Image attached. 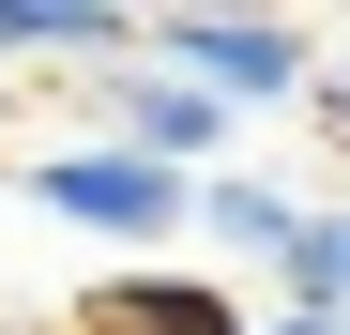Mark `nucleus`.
Instances as JSON below:
<instances>
[{"label":"nucleus","instance_id":"1","mask_svg":"<svg viewBox=\"0 0 350 335\" xmlns=\"http://www.w3.org/2000/svg\"><path fill=\"white\" fill-rule=\"evenodd\" d=\"M152 62L198 77L213 107H305L320 92V46L289 16H259V0H152Z\"/></svg>","mask_w":350,"mask_h":335},{"label":"nucleus","instance_id":"2","mask_svg":"<svg viewBox=\"0 0 350 335\" xmlns=\"http://www.w3.org/2000/svg\"><path fill=\"white\" fill-rule=\"evenodd\" d=\"M31 213H62V229H107V244H152V229H183L198 183L183 168H152L122 137H77V152H31Z\"/></svg>","mask_w":350,"mask_h":335},{"label":"nucleus","instance_id":"3","mask_svg":"<svg viewBox=\"0 0 350 335\" xmlns=\"http://www.w3.org/2000/svg\"><path fill=\"white\" fill-rule=\"evenodd\" d=\"M228 122H244V107H213L198 77H167V62H137L122 92H107V137L152 152V168H183V183H213V168H228Z\"/></svg>","mask_w":350,"mask_h":335},{"label":"nucleus","instance_id":"4","mask_svg":"<svg viewBox=\"0 0 350 335\" xmlns=\"http://www.w3.org/2000/svg\"><path fill=\"white\" fill-rule=\"evenodd\" d=\"M77 335H244V305H228L213 274H107Z\"/></svg>","mask_w":350,"mask_h":335},{"label":"nucleus","instance_id":"5","mask_svg":"<svg viewBox=\"0 0 350 335\" xmlns=\"http://www.w3.org/2000/svg\"><path fill=\"white\" fill-rule=\"evenodd\" d=\"M183 229H213L228 259H259V274H274L289 244H305V198H289V183H274V168H213V183H198V213H183Z\"/></svg>","mask_w":350,"mask_h":335},{"label":"nucleus","instance_id":"6","mask_svg":"<svg viewBox=\"0 0 350 335\" xmlns=\"http://www.w3.org/2000/svg\"><path fill=\"white\" fill-rule=\"evenodd\" d=\"M137 16H92V0H0V62H107Z\"/></svg>","mask_w":350,"mask_h":335},{"label":"nucleus","instance_id":"7","mask_svg":"<svg viewBox=\"0 0 350 335\" xmlns=\"http://www.w3.org/2000/svg\"><path fill=\"white\" fill-rule=\"evenodd\" d=\"M274 290L305 305V320H350V213H305V244L274 259Z\"/></svg>","mask_w":350,"mask_h":335},{"label":"nucleus","instance_id":"8","mask_svg":"<svg viewBox=\"0 0 350 335\" xmlns=\"http://www.w3.org/2000/svg\"><path fill=\"white\" fill-rule=\"evenodd\" d=\"M244 335H350V320H305V305H274V320H244Z\"/></svg>","mask_w":350,"mask_h":335},{"label":"nucleus","instance_id":"9","mask_svg":"<svg viewBox=\"0 0 350 335\" xmlns=\"http://www.w3.org/2000/svg\"><path fill=\"white\" fill-rule=\"evenodd\" d=\"M92 16H137V0H92Z\"/></svg>","mask_w":350,"mask_h":335},{"label":"nucleus","instance_id":"10","mask_svg":"<svg viewBox=\"0 0 350 335\" xmlns=\"http://www.w3.org/2000/svg\"><path fill=\"white\" fill-rule=\"evenodd\" d=\"M62 335H77V320H62Z\"/></svg>","mask_w":350,"mask_h":335}]
</instances>
